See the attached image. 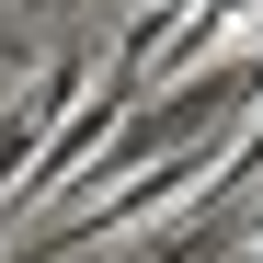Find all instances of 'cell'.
<instances>
[{
	"instance_id": "obj_1",
	"label": "cell",
	"mask_w": 263,
	"mask_h": 263,
	"mask_svg": "<svg viewBox=\"0 0 263 263\" xmlns=\"http://www.w3.org/2000/svg\"><path fill=\"white\" fill-rule=\"evenodd\" d=\"M80 80H92V58H80V46H58L46 69H34V92L12 103V115H0V195H12L23 183V160H34V138H46V126L80 103Z\"/></svg>"
},
{
	"instance_id": "obj_2",
	"label": "cell",
	"mask_w": 263,
	"mask_h": 263,
	"mask_svg": "<svg viewBox=\"0 0 263 263\" xmlns=\"http://www.w3.org/2000/svg\"><path fill=\"white\" fill-rule=\"evenodd\" d=\"M240 252V217L229 206H172V229L138 240V263H229Z\"/></svg>"
}]
</instances>
